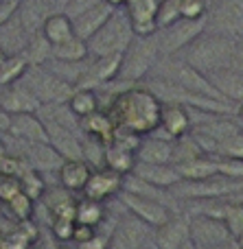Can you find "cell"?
Returning a JSON list of instances; mask_svg holds the SVG:
<instances>
[{"mask_svg": "<svg viewBox=\"0 0 243 249\" xmlns=\"http://www.w3.org/2000/svg\"><path fill=\"white\" fill-rule=\"evenodd\" d=\"M162 103L151 90L134 88V90L121 92L110 105V114L114 127L118 131H127L134 136H147L160 123Z\"/></svg>", "mask_w": 243, "mask_h": 249, "instance_id": "1", "label": "cell"}, {"mask_svg": "<svg viewBox=\"0 0 243 249\" xmlns=\"http://www.w3.org/2000/svg\"><path fill=\"white\" fill-rule=\"evenodd\" d=\"M131 39H134V33H131L127 13L114 9L112 16L105 20V24L86 44L90 55L103 57V55H112V53H125V48L130 46Z\"/></svg>", "mask_w": 243, "mask_h": 249, "instance_id": "2", "label": "cell"}, {"mask_svg": "<svg viewBox=\"0 0 243 249\" xmlns=\"http://www.w3.org/2000/svg\"><path fill=\"white\" fill-rule=\"evenodd\" d=\"M24 83L22 86L35 96L39 105H61L70 99L75 92V86L68 83L64 77L48 70H35V74H24Z\"/></svg>", "mask_w": 243, "mask_h": 249, "instance_id": "3", "label": "cell"}, {"mask_svg": "<svg viewBox=\"0 0 243 249\" xmlns=\"http://www.w3.org/2000/svg\"><path fill=\"white\" fill-rule=\"evenodd\" d=\"M195 48L191 51V61L188 66L202 70H217V68H230L235 59V44L222 37H208V39H195Z\"/></svg>", "mask_w": 243, "mask_h": 249, "instance_id": "4", "label": "cell"}, {"mask_svg": "<svg viewBox=\"0 0 243 249\" xmlns=\"http://www.w3.org/2000/svg\"><path fill=\"white\" fill-rule=\"evenodd\" d=\"M156 57H158V42L153 39V35L151 37H138L136 42L131 39L130 46L123 53V64L118 77L131 79V81L145 77L147 70L153 66Z\"/></svg>", "mask_w": 243, "mask_h": 249, "instance_id": "5", "label": "cell"}, {"mask_svg": "<svg viewBox=\"0 0 243 249\" xmlns=\"http://www.w3.org/2000/svg\"><path fill=\"white\" fill-rule=\"evenodd\" d=\"M237 179H228L224 175H213L208 179H200V181H187L180 179L178 184L173 186L175 193L180 197H191V199H219L224 195L237 193L241 186L235 184Z\"/></svg>", "mask_w": 243, "mask_h": 249, "instance_id": "6", "label": "cell"}, {"mask_svg": "<svg viewBox=\"0 0 243 249\" xmlns=\"http://www.w3.org/2000/svg\"><path fill=\"white\" fill-rule=\"evenodd\" d=\"M123 203L134 212L138 221L149 223V225H156V228H160L162 223H167V221L171 219V214L165 208V203L153 199V197H145V195L127 193L125 190V193H123Z\"/></svg>", "mask_w": 243, "mask_h": 249, "instance_id": "7", "label": "cell"}, {"mask_svg": "<svg viewBox=\"0 0 243 249\" xmlns=\"http://www.w3.org/2000/svg\"><path fill=\"white\" fill-rule=\"evenodd\" d=\"M121 64H123V53H112V55L96 57L90 68L79 74V77H83V79H79V81L75 83V88H88V90H92V86L112 81V79H116L118 72H121Z\"/></svg>", "mask_w": 243, "mask_h": 249, "instance_id": "8", "label": "cell"}, {"mask_svg": "<svg viewBox=\"0 0 243 249\" xmlns=\"http://www.w3.org/2000/svg\"><path fill=\"white\" fill-rule=\"evenodd\" d=\"M123 190V175L110 171V168H96V171L90 173L86 186H83V195L90 201H105V199L114 197L116 193Z\"/></svg>", "mask_w": 243, "mask_h": 249, "instance_id": "9", "label": "cell"}, {"mask_svg": "<svg viewBox=\"0 0 243 249\" xmlns=\"http://www.w3.org/2000/svg\"><path fill=\"white\" fill-rule=\"evenodd\" d=\"M188 238H191L195 245H206V247H217L222 243L230 241V234H228L226 225L222 219H215V216H197L193 219V223L188 225Z\"/></svg>", "mask_w": 243, "mask_h": 249, "instance_id": "10", "label": "cell"}, {"mask_svg": "<svg viewBox=\"0 0 243 249\" xmlns=\"http://www.w3.org/2000/svg\"><path fill=\"white\" fill-rule=\"evenodd\" d=\"M162 31H165V37H162L160 44H158V51L175 53L178 48L187 46V44L195 42V39L200 37V33L204 31V22L180 18L178 22H173L171 26H167V29H162Z\"/></svg>", "mask_w": 243, "mask_h": 249, "instance_id": "11", "label": "cell"}, {"mask_svg": "<svg viewBox=\"0 0 243 249\" xmlns=\"http://www.w3.org/2000/svg\"><path fill=\"white\" fill-rule=\"evenodd\" d=\"M158 131H162V136H158L160 140H178L184 138L191 129V116L180 103H165L160 109V123H158Z\"/></svg>", "mask_w": 243, "mask_h": 249, "instance_id": "12", "label": "cell"}, {"mask_svg": "<svg viewBox=\"0 0 243 249\" xmlns=\"http://www.w3.org/2000/svg\"><path fill=\"white\" fill-rule=\"evenodd\" d=\"M160 0H131L125 4V13L130 18L134 37H151L156 33V9Z\"/></svg>", "mask_w": 243, "mask_h": 249, "instance_id": "13", "label": "cell"}, {"mask_svg": "<svg viewBox=\"0 0 243 249\" xmlns=\"http://www.w3.org/2000/svg\"><path fill=\"white\" fill-rule=\"evenodd\" d=\"M44 124H46L48 144L59 153L61 160H83V144L75 136L73 129L64 127L59 123H51V121H46Z\"/></svg>", "mask_w": 243, "mask_h": 249, "instance_id": "14", "label": "cell"}, {"mask_svg": "<svg viewBox=\"0 0 243 249\" xmlns=\"http://www.w3.org/2000/svg\"><path fill=\"white\" fill-rule=\"evenodd\" d=\"M112 11H114V9L110 7L108 2H103V0H101V2H96L94 7L86 9V11H81L79 16H75V18H70V20H73L75 37L86 39V42H88V39H90L92 35H94L96 31L105 24V20L112 16Z\"/></svg>", "mask_w": 243, "mask_h": 249, "instance_id": "15", "label": "cell"}, {"mask_svg": "<svg viewBox=\"0 0 243 249\" xmlns=\"http://www.w3.org/2000/svg\"><path fill=\"white\" fill-rule=\"evenodd\" d=\"M175 79H178V86L182 88L184 92L188 94H195V96H206V99H217V101H224V96L217 92V88L210 83L208 77L200 72L197 68L188 64H182L175 72Z\"/></svg>", "mask_w": 243, "mask_h": 249, "instance_id": "16", "label": "cell"}, {"mask_svg": "<svg viewBox=\"0 0 243 249\" xmlns=\"http://www.w3.org/2000/svg\"><path fill=\"white\" fill-rule=\"evenodd\" d=\"M7 133H11V136L20 138L24 142H48L46 124H44L42 118L35 116V112L11 114V123H9Z\"/></svg>", "mask_w": 243, "mask_h": 249, "instance_id": "17", "label": "cell"}, {"mask_svg": "<svg viewBox=\"0 0 243 249\" xmlns=\"http://www.w3.org/2000/svg\"><path fill=\"white\" fill-rule=\"evenodd\" d=\"M131 175H136L138 179H143L145 184L156 186V188H173L180 181V175L175 171V166L171 164H145L136 162L131 168Z\"/></svg>", "mask_w": 243, "mask_h": 249, "instance_id": "18", "label": "cell"}, {"mask_svg": "<svg viewBox=\"0 0 243 249\" xmlns=\"http://www.w3.org/2000/svg\"><path fill=\"white\" fill-rule=\"evenodd\" d=\"M0 107L7 114H24V112H37L39 103L35 101V96L18 81V83H11V86H2V92H0Z\"/></svg>", "mask_w": 243, "mask_h": 249, "instance_id": "19", "label": "cell"}, {"mask_svg": "<svg viewBox=\"0 0 243 249\" xmlns=\"http://www.w3.org/2000/svg\"><path fill=\"white\" fill-rule=\"evenodd\" d=\"M210 83L217 88L224 101H237L243 103V72L232 68H217L210 72Z\"/></svg>", "mask_w": 243, "mask_h": 249, "instance_id": "20", "label": "cell"}, {"mask_svg": "<svg viewBox=\"0 0 243 249\" xmlns=\"http://www.w3.org/2000/svg\"><path fill=\"white\" fill-rule=\"evenodd\" d=\"M57 171H59L61 188L68 190V193H77V190H83L92 168L86 160H64Z\"/></svg>", "mask_w": 243, "mask_h": 249, "instance_id": "21", "label": "cell"}, {"mask_svg": "<svg viewBox=\"0 0 243 249\" xmlns=\"http://www.w3.org/2000/svg\"><path fill=\"white\" fill-rule=\"evenodd\" d=\"M173 160V146L171 142L160 140V138H140L138 146H136V162L145 164H169Z\"/></svg>", "mask_w": 243, "mask_h": 249, "instance_id": "22", "label": "cell"}, {"mask_svg": "<svg viewBox=\"0 0 243 249\" xmlns=\"http://www.w3.org/2000/svg\"><path fill=\"white\" fill-rule=\"evenodd\" d=\"M24 160L33 171H57L64 162L48 142H29V149L24 151Z\"/></svg>", "mask_w": 243, "mask_h": 249, "instance_id": "23", "label": "cell"}, {"mask_svg": "<svg viewBox=\"0 0 243 249\" xmlns=\"http://www.w3.org/2000/svg\"><path fill=\"white\" fill-rule=\"evenodd\" d=\"M79 124H81L83 131H86L90 138H94L101 146H108L110 142L114 140V131H116V127H114L112 118H110L105 112H99V109H96L94 114L81 118Z\"/></svg>", "mask_w": 243, "mask_h": 249, "instance_id": "24", "label": "cell"}, {"mask_svg": "<svg viewBox=\"0 0 243 249\" xmlns=\"http://www.w3.org/2000/svg\"><path fill=\"white\" fill-rule=\"evenodd\" d=\"M75 35L73 31V20L66 13H51L46 20L42 22V37L46 39L51 46L61 44Z\"/></svg>", "mask_w": 243, "mask_h": 249, "instance_id": "25", "label": "cell"}, {"mask_svg": "<svg viewBox=\"0 0 243 249\" xmlns=\"http://www.w3.org/2000/svg\"><path fill=\"white\" fill-rule=\"evenodd\" d=\"M88 57H90V53H88L86 39H79L75 35L66 42L51 46V59L59 61V64H81Z\"/></svg>", "mask_w": 243, "mask_h": 249, "instance_id": "26", "label": "cell"}, {"mask_svg": "<svg viewBox=\"0 0 243 249\" xmlns=\"http://www.w3.org/2000/svg\"><path fill=\"white\" fill-rule=\"evenodd\" d=\"M175 171H178L180 179H187V181H200V179H208V177H213V175H219L215 160H208V158H204V155L193 158V160H188V162L175 164Z\"/></svg>", "mask_w": 243, "mask_h": 249, "instance_id": "27", "label": "cell"}, {"mask_svg": "<svg viewBox=\"0 0 243 249\" xmlns=\"http://www.w3.org/2000/svg\"><path fill=\"white\" fill-rule=\"evenodd\" d=\"M103 164L105 168L118 173V175H130L136 164V153L110 142L108 146H103Z\"/></svg>", "mask_w": 243, "mask_h": 249, "instance_id": "28", "label": "cell"}, {"mask_svg": "<svg viewBox=\"0 0 243 249\" xmlns=\"http://www.w3.org/2000/svg\"><path fill=\"white\" fill-rule=\"evenodd\" d=\"M70 114H73L77 121L90 116L99 109V99H96L94 90H88V88H75V92L70 94V99L66 101Z\"/></svg>", "mask_w": 243, "mask_h": 249, "instance_id": "29", "label": "cell"}, {"mask_svg": "<svg viewBox=\"0 0 243 249\" xmlns=\"http://www.w3.org/2000/svg\"><path fill=\"white\" fill-rule=\"evenodd\" d=\"M156 238L162 249H178L188 238V225H184V221L169 219L167 223H162L158 228Z\"/></svg>", "mask_w": 243, "mask_h": 249, "instance_id": "30", "label": "cell"}, {"mask_svg": "<svg viewBox=\"0 0 243 249\" xmlns=\"http://www.w3.org/2000/svg\"><path fill=\"white\" fill-rule=\"evenodd\" d=\"M143 243V221H125L118 225L116 236L112 238L114 249H138Z\"/></svg>", "mask_w": 243, "mask_h": 249, "instance_id": "31", "label": "cell"}, {"mask_svg": "<svg viewBox=\"0 0 243 249\" xmlns=\"http://www.w3.org/2000/svg\"><path fill=\"white\" fill-rule=\"evenodd\" d=\"M26 70H29V61L24 59L22 53L7 55L4 57V61L0 64V88L22 81V77L26 74Z\"/></svg>", "mask_w": 243, "mask_h": 249, "instance_id": "32", "label": "cell"}, {"mask_svg": "<svg viewBox=\"0 0 243 249\" xmlns=\"http://www.w3.org/2000/svg\"><path fill=\"white\" fill-rule=\"evenodd\" d=\"M103 219H105V210L101 203L90 201V199L77 201V206H75V223L96 228L99 223H103Z\"/></svg>", "mask_w": 243, "mask_h": 249, "instance_id": "33", "label": "cell"}, {"mask_svg": "<svg viewBox=\"0 0 243 249\" xmlns=\"http://www.w3.org/2000/svg\"><path fill=\"white\" fill-rule=\"evenodd\" d=\"M35 241V230L31 228V221H22L20 228L4 234L2 249H31Z\"/></svg>", "mask_w": 243, "mask_h": 249, "instance_id": "34", "label": "cell"}, {"mask_svg": "<svg viewBox=\"0 0 243 249\" xmlns=\"http://www.w3.org/2000/svg\"><path fill=\"white\" fill-rule=\"evenodd\" d=\"M237 131H239V127L228 121H210V123L202 124L195 133H197V138H208L210 142L217 144V142L226 140L228 136H232V133H237Z\"/></svg>", "mask_w": 243, "mask_h": 249, "instance_id": "35", "label": "cell"}, {"mask_svg": "<svg viewBox=\"0 0 243 249\" xmlns=\"http://www.w3.org/2000/svg\"><path fill=\"white\" fill-rule=\"evenodd\" d=\"M2 206H7V210L11 212V216L18 221V223L31 221L35 214V201L26 197L24 193H18L16 197H11L7 203H2Z\"/></svg>", "mask_w": 243, "mask_h": 249, "instance_id": "36", "label": "cell"}, {"mask_svg": "<svg viewBox=\"0 0 243 249\" xmlns=\"http://www.w3.org/2000/svg\"><path fill=\"white\" fill-rule=\"evenodd\" d=\"M20 186H22V193L29 199H33V201L42 199V195L46 193V184H44L42 175H39V171H33V168H26L20 175Z\"/></svg>", "mask_w": 243, "mask_h": 249, "instance_id": "37", "label": "cell"}, {"mask_svg": "<svg viewBox=\"0 0 243 249\" xmlns=\"http://www.w3.org/2000/svg\"><path fill=\"white\" fill-rule=\"evenodd\" d=\"M178 20H180V0H160L156 9V18H153L156 29L162 31Z\"/></svg>", "mask_w": 243, "mask_h": 249, "instance_id": "38", "label": "cell"}, {"mask_svg": "<svg viewBox=\"0 0 243 249\" xmlns=\"http://www.w3.org/2000/svg\"><path fill=\"white\" fill-rule=\"evenodd\" d=\"M24 59L33 66H42L46 59H51V44L39 35V37H33L29 42V48L24 53Z\"/></svg>", "mask_w": 243, "mask_h": 249, "instance_id": "39", "label": "cell"}, {"mask_svg": "<svg viewBox=\"0 0 243 249\" xmlns=\"http://www.w3.org/2000/svg\"><path fill=\"white\" fill-rule=\"evenodd\" d=\"M222 221H224V225H226L228 234H230L232 238H237L243 232V206L241 203H230V206H226Z\"/></svg>", "mask_w": 243, "mask_h": 249, "instance_id": "40", "label": "cell"}, {"mask_svg": "<svg viewBox=\"0 0 243 249\" xmlns=\"http://www.w3.org/2000/svg\"><path fill=\"white\" fill-rule=\"evenodd\" d=\"M217 151L222 158L243 160V131H237L232 136H228L226 140L217 142Z\"/></svg>", "mask_w": 243, "mask_h": 249, "instance_id": "41", "label": "cell"}, {"mask_svg": "<svg viewBox=\"0 0 243 249\" xmlns=\"http://www.w3.org/2000/svg\"><path fill=\"white\" fill-rule=\"evenodd\" d=\"M26 168H31V166H29V162L24 160V155H13V153H2L0 155V173H4V175L20 177Z\"/></svg>", "mask_w": 243, "mask_h": 249, "instance_id": "42", "label": "cell"}, {"mask_svg": "<svg viewBox=\"0 0 243 249\" xmlns=\"http://www.w3.org/2000/svg\"><path fill=\"white\" fill-rule=\"evenodd\" d=\"M217 164V173L228 179H243V160L235 158H219L215 160Z\"/></svg>", "mask_w": 243, "mask_h": 249, "instance_id": "43", "label": "cell"}, {"mask_svg": "<svg viewBox=\"0 0 243 249\" xmlns=\"http://www.w3.org/2000/svg\"><path fill=\"white\" fill-rule=\"evenodd\" d=\"M18 193H22L20 177L4 175V173H0V203H7L9 199L16 197Z\"/></svg>", "mask_w": 243, "mask_h": 249, "instance_id": "44", "label": "cell"}, {"mask_svg": "<svg viewBox=\"0 0 243 249\" xmlns=\"http://www.w3.org/2000/svg\"><path fill=\"white\" fill-rule=\"evenodd\" d=\"M206 13L204 0H180V18L184 20H202Z\"/></svg>", "mask_w": 243, "mask_h": 249, "instance_id": "45", "label": "cell"}, {"mask_svg": "<svg viewBox=\"0 0 243 249\" xmlns=\"http://www.w3.org/2000/svg\"><path fill=\"white\" fill-rule=\"evenodd\" d=\"M53 234L57 236V241H70L75 230V221L73 219H53Z\"/></svg>", "mask_w": 243, "mask_h": 249, "instance_id": "46", "label": "cell"}, {"mask_svg": "<svg viewBox=\"0 0 243 249\" xmlns=\"http://www.w3.org/2000/svg\"><path fill=\"white\" fill-rule=\"evenodd\" d=\"M96 234V228H90V225H81V223H75V230H73V236H70V241H75L77 245H81V243L90 241L92 236Z\"/></svg>", "mask_w": 243, "mask_h": 249, "instance_id": "47", "label": "cell"}, {"mask_svg": "<svg viewBox=\"0 0 243 249\" xmlns=\"http://www.w3.org/2000/svg\"><path fill=\"white\" fill-rule=\"evenodd\" d=\"M96 2H101V0H66V7H68V13H66V16L75 18V16H79L81 11H86V9L94 7Z\"/></svg>", "mask_w": 243, "mask_h": 249, "instance_id": "48", "label": "cell"}, {"mask_svg": "<svg viewBox=\"0 0 243 249\" xmlns=\"http://www.w3.org/2000/svg\"><path fill=\"white\" fill-rule=\"evenodd\" d=\"M79 249H110V238L108 236H101V234H94L90 241L81 243Z\"/></svg>", "mask_w": 243, "mask_h": 249, "instance_id": "49", "label": "cell"}, {"mask_svg": "<svg viewBox=\"0 0 243 249\" xmlns=\"http://www.w3.org/2000/svg\"><path fill=\"white\" fill-rule=\"evenodd\" d=\"M9 123H11V114H7L2 107H0V133L9 131Z\"/></svg>", "mask_w": 243, "mask_h": 249, "instance_id": "50", "label": "cell"}, {"mask_svg": "<svg viewBox=\"0 0 243 249\" xmlns=\"http://www.w3.org/2000/svg\"><path fill=\"white\" fill-rule=\"evenodd\" d=\"M103 2H108L112 9H121V7H125V0H103Z\"/></svg>", "mask_w": 243, "mask_h": 249, "instance_id": "51", "label": "cell"}, {"mask_svg": "<svg viewBox=\"0 0 243 249\" xmlns=\"http://www.w3.org/2000/svg\"><path fill=\"white\" fill-rule=\"evenodd\" d=\"M178 249H197V245L191 241V238H187V241H184V243H182V245H180Z\"/></svg>", "mask_w": 243, "mask_h": 249, "instance_id": "52", "label": "cell"}, {"mask_svg": "<svg viewBox=\"0 0 243 249\" xmlns=\"http://www.w3.org/2000/svg\"><path fill=\"white\" fill-rule=\"evenodd\" d=\"M39 4H42V7H46V4H53V2H57V0H37ZM61 2L66 4V0H61Z\"/></svg>", "mask_w": 243, "mask_h": 249, "instance_id": "53", "label": "cell"}, {"mask_svg": "<svg viewBox=\"0 0 243 249\" xmlns=\"http://www.w3.org/2000/svg\"><path fill=\"white\" fill-rule=\"evenodd\" d=\"M237 247H239V249H243V232L239 234V236H237Z\"/></svg>", "mask_w": 243, "mask_h": 249, "instance_id": "54", "label": "cell"}, {"mask_svg": "<svg viewBox=\"0 0 243 249\" xmlns=\"http://www.w3.org/2000/svg\"><path fill=\"white\" fill-rule=\"evenodd\" d=\"M2 153H7V146H4V140L0 138V155H2Z\"/></svg>", "mask_w": 243, "mask_h": 249, "instance_id": "55", "label": "cell"}, {"mask_svg": "<svg viewBox=\"0 0 243 249\" xmlns=\"http://www.w3.org/2000/svg\"><path fill=\"white\" fill-rule=\"evenodd\" d=\"M4 57H7V53H4L2 48H0V64H2V61H4Z\"/></svg>", "mask_w": 243, "mask_h": 249, "instance_id": "56", "label": "cell"}, {"mask_svg": "<svg viewBox=\"0 0 243 249\" xmlns=\"http://www.w3.org/2000/svg\"><path fill=\"white\" fill-rule=\"evenodd\" d=\"M237 114H239V121L243 123V103H241V107H239V112H237Z\"/></svg>", "mask_w": 243, "mask_h": 249, "instance_id": "57", "label": "cell"}, {"mask_svg": "<svg viewBox=\"0 0 243 249\" xmlns=\"http://www.w3.org/2000/svg\"><path fill=\"white\" fill-rule=\"evenodd\" d=\"M2 241H4V234L0 232V249H2Z\"/></svg>", "mask_w": 243, "mask_h": 249, "instance_id": "58", "label": "cell"}, {"mask_svg": "<svg viewBox=\"0 0 243 249\" xmlns=\"http://www.w3.org/2000/svg\"><path fill=\"white\" fill-rule=\"evenodd\" d=\"M55 249H70V247H64V245H61V247H55Z\"/></svg>", "mask_w": 243, "mask_h": 249, "instance_id": "59", "label": "cell"}, {"mask_svg": "<svg viewBox=\"0 0 243 249\" xmlns=\"http://www.w3.org/2000/svg\"><path fill=\"white\" fill-rule=\"evenodd\" d=\"M127 2H131V0H125V4H127Z\"/></svg>", "mask_w": 243, "mask_h": 249, "instance_id": "60", "label": "cell"}, {"mask_svg": "<svg viewBox=\"0 0 243 249\" xmlns=\"http://www.w3.org/2000/svg\"><path fill=\"white\" fill-rule=\"evenodd\" d=\"M0 206H2V203H0Z\"/></svg>", "mask_w": 243, "mask_h": 249, "instance_id": "61", "label": "cell"}, {"mask_svg": "<svg viewBox=\"0 0 243 249\" xmlns=\"http://www.w3.org/2000/svg\"><path fill=\"white\" fill-rule=\"evenodd\" d=\"M31 249H33V247H31Z\"/></svg>", "mask_w": 243, "mask_h": 249, "instance_id": "62", "label": "cell"}]
</instances>
